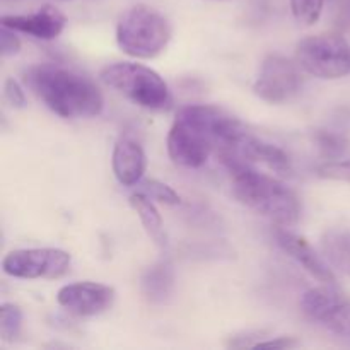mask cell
Masks as SVG:
<instances>
[{
	"instance_id": "obj_20",
	"label": "cell",
	"mask_w": 350,
	"mask_h": 350,
	"mask_svg": "<svg viewBox=\"0 0 350 350\" xmlns=\"http://www.w3.org/2000/svg\"><path fill=\"white\" fill-rule=\"evenodd\" d=\"M325 0H291L293 16L301 26H313L320 21Z\"/></svg>"
},
{
	"instance_id": "obj_23",
	"label": "cell",
	"mask_w": 350,
	"mask_h": 350,
	"mask_svg": "<svg viewBox=\"0 0 350 350\" xmlns=\"http://www.w3.org/2000/svg\"><path fill=\"white\" fill-rule=\"evenodd\" d=\"M265 337H269V332L265 330H253V332H241L228 337L226 347L228 349H256L260 342Z\"/></svg>"
},
{
	"instance_id": "obj_10",
	"label": "cell",
	"mask_w": 350,
	"mask_h": 350,
	"mask_svg": "<svg viewBox=\"0 0 350 350\" xmlns=\"http://www.w3.org/2000/svg\"><path fill=\"white\" fill-rule=\"evenodd\" d=\"M57 303L75 317H98L115 303V289L99 282H74L60 287Z\"/></svg>"
},
{
	"instance_id": "obj_16",
	"label": "cell",
	"mask_w": 350,
	"mask_h": 350,
	"mask_svg": "<svg viewBox=\"0 0 350 350\" xmlns=\"http://www.w3.org/2000/svg\"><path fill=\"white\" fill-rule=\"evenodd\" d=\"M130 205H132L133 211L137 212L139 215L140 222H142L144 229L149 234V238L156 243L157 246L163 248L166 245V234H164V228H163V219H161L159 211L154 205L152 198L147 197L146 193L139 191V193L132 195L130 197Z\"/></svg>"
},
{
	"instance_id": "obj_11",
	"label": "cell",
	"mask_w": 350,
	"mask_h": 350,
	"mask_svg": "<svg viewBox=\"0 0 350 350\" xmlns=\"http://www.w3.org/2000/svg\"><path fill=\"white\" fill-rule=\"evenodd\" d=\"M65 24L67 17L53 5H43L31 14H12L2 17V26L43 41L60 36L62 31L65 29Z\"/></svg>"
},
{
	"instance_id": "obj_2",
	"label": "cell",
	"mask_w": 350,
	"mask_h": 350,
	"mask_svg": "<svg viewBox=\"0 0 350 350\" xmlns=\"http://www.w3.org/2000/svg\"><path fill=\"white\" fill-rule=\"evenodd\" d=\"M24 84L62 118H92L105 106L101 91L91 79L60 64L31 65L24 72Z\"/></svg>"
},
{
	"instance_id": "obj_1",
	"label": "cell",
	"mask_w": 350,
	"mask_h": 350,
	"mask_svg": "<svg viewBox=\"0 0 350 350\" xmlns=\"http://www.w3.org/2000/svg\"><path fill=\"white\" fill-rule=\"evenodd\" d=\"M241 122L212 105H188L176 113L167 133V154L178 166L200 167L212 154L219 159L236 150L245 135Z\"/></svg>"
},
{
	"instance_id": "obj_12",
	"label": "cell",
	"mask_w": 350,
	"mask_h": 350,
	"mask_svg": "<svg viewBox=\"0 0 350 350\" xmlns=\"http://www.w3.org/2000/svg\"><path fill=\"white\" fill-rule=\"evenodd\" d=\"M273 236H275L277 245L282 248V252H286L291 258L296 260L310 275L320 280L321 284H335L334 270L314 252V248L306 239L297 236L296 232L289 231L284 226H279L275 229V232H273Z\"/></svg>"
},
{
	"instance_id": "obj_14",
	"label": "cell",
	"mask_w": 350,
	"mask_h": 350,
	"mask_svg": "<svg viewBox=\"0 0 350 350\" xmlns=\"http://www.w3.org/2000/svg\"><path fill=\"white\" fill-rule=\"evenodd\" d=\"M226 157H238V159L246 161L250 164H265L269 170H272L277 174H282V176L293 173V163H291V157L286 150L262 139H256V137L250 135L248 132L241 137L234 152ZM226 157H222V159H226Z\"/></svg>"
},
{
	"instance_id": "obj_5",
	"label": "cell",
	"mask_w": 350,
	"mask_h": 350,
	"mask_svg": "<svg viewBox=\"0 0 350 350\" xmlns=\"http://www.w3.org/2000/svg\"><path fill=\"white\" fill-rule=\"evenodd\" d=\"M101 81L140 108L163 111L173 105L166 81L142 64L116 62L101 70Z\"/></svg>"
},
{
	"instance_id": "obj_13",
	"label": "cell",
	"mask_w": 350,
	"mask_h": 350,
	"mask_svg": "<svg viewBox=\"0 0 350 350\" xmlns=\"http://www.w3.org/2000/svg\"><path fill=\"white\" fill-rule=\"evenodd\" d=\"M111 166L115 178L123 187L140 183L147 170V157L139 140L130 135H122L113 147Z\"/></svg>"
},
{
	"instance_id": "obj_17",
	"label": "cell",
	"mask_w": 350,
	"mask_h": 350,
	"mask_svg": "<svg viewBox=\"0 0 350 350\" xmlns=\"http://www.w3.org/2000/svg\"><path fill=\"white\" fill-rule=\"evenodd\" d=\"M321 248L332 267L350 277V232L332 229L321 238Z\"/></svg>"
},
{
	"instance_id": "obj_24",
	"label": "cell",
	"mask_w": 350,
	"mask_h": 350,
	"mask_svg": "<svg viewBox=\"0 0 350 350\" xmlns=\"http://www.w3.org/2000/svg\"><path fill=\"white\" fill-rule=\"evenodd\" d=\"M21 51V40L17 36V31L10 29V27L2 26L0 29V53L3 58L14 57Z\"/></svg>"
},
{
	"instance_id": "obj_19",
	"label": "cell",
	"mask_w": 350,
	"mask_h": 350,
	"mask_svg": "<svg viewBox=\"0 0 350 350\" xmlns=\"http://www.w3.org/2000/svg\"><path fill=\"white\" fill-rule=\"evenodd\" d=\"M23 330V310L14 303H3L0 308V337L5 344L17 340Z\"/></svg>"
},
{
	"instance_id": "obj_7",
	"label": "cell",
	"mask_w": 350,
	"mask_h": 350,
	"mask_svg": "<svg viewBox=\"0 0 350 350\" xmlns=\"http://www.w3.org/2000/svg\"><path fill=\"white\" fill-rule=\"evenodd\" d=\"M301 308L308 318L350 345V301L335 289V284L306 291L301 297Z\"/></svg>"
},
{
	"instance_id": "obj_8",
	"label": "cell",
	"mask_w": 350,
	"mask_h": 350,
	"mask_svg": "<svg viewBox=\"0 0 350 350\" xmlns=\"http://www.w3.org/2000/svg\"><path fill=\"white\" fill-rule=\"evenodd\" d=\"M70 253L60 248H24L7 253L2 269L14 279H60L70 269Z\"/></svg>"
},
{
	"instance_id": "obj_21",
	"label": "cell",
	"mask_w": 350,
	"mask_h": 350,
	"mask_svg": "<svg viewBox=\"0 0 350 350\" xmlns=\"http://www.w3.org/2000/svg\"><path fill=\"white\" fill-rule=\"evenodd\" d=\"M142 193L150 197L152 200L159 202L164 205H178L181 202L180 195L170 187V185L163 183L159 180H146L142 183Z\"/></svg>"
},
{
	"instance_id": "obj_15",
	"label": "cell",
	"mask_w": 350,
	"mask_h": 350,
	"mask_svg": "<svg viewBox=\"0 0 350 350\" xmlns=\"http://www.w3.org/2000/svg\"><path fill=\"white\" fill-rule=\"evenodd\" d=\"M140 287L146 299L152 304H163L173 296L174 269L170 262H157L150 265L140 279Z\"/></svg>"
},
{
	"instance_id": "obj_3",
	"label": "cell",
	"mask_w": 350,
	"mask_h": 350,
	"mask_svg": "<svg viewBox=\"0 0 350 350\" xmlns=\"http://www.w3.org/2000/svg\"><path fill=\"white\" fill-rule=\"evenodd\" d=\"M222 163L231 173V193L239 204L277 226L291 228L297 224L301 217L299 198L282 181L260 173L243 159L229 157Z\"/></svg>"
},
{
	"instance_id": "obj_9",
	"label": "cell",
	"mask_w": 350,
	"mask_h": 350,
	"mask_svg": "<svg viewBox=\"0 0 350 350\" xmlns=\"http://www.w3.org/2000/svg\"><path fill=\"white\" fill-rule=\"evenodd\" d=\"M297 67L282 55H269L262 62L253 82V91L260 99L272 105L289 101L301 89V74Z\"/></svg>"
},
{
	"instance_id": "obj_22",
	"label": "cell",
	"mask_w": 350,
	"mask_h": 350,
	"mask_svg": "<svg viewBox=\"0 0 350 350\" xmlns=\"http://www.w3.org/2000/svg\"><path fill=\"white\" fill-rule=\"evenodd\" d=\"M318 176L325 180L350 181V159H334L318 167Z\"/></svg>"
},
{
	"instance_id": "obj_18",
	"label": "cell",
	"mask_w": 350,
	"mask_h": 350,
	"mask_svg": "<svg viewBox=\"0 0 350 350\" xmlns=\"http://www.w3.org/2000/svg\"><path fill=\"white\" fill-rule=\"evenodd\" d=\"M313 139L317 142L318 149L321 150V154L330 161L342 159L347 154L350 146L347 137L342 135V133L332 132V130H317Z\"/></svg>"
},
{
	"instance_id": "obj_25",
	"label": "cell",
	"mask_w": 350,
	"mask_h": 350,
	"mask_svg": "<svg viewBox=\"0 0 350 350\" xmlns=\"http://www.w3.org/2000/svg\"><path fill=\"white\" fill-rule=\"evenodd\" d=\"M3 94L5 99L14 106V108H24L26 106V94H24V89L21 88V84L14 79H7L5 84H3Z\"/></svg>"
},
{
	"instance_id": "obj_4",
	"label": "cell",
	"mask_w": 350,
	"mask_h": 350,
	"mask_svg": "<svg viewBox=\"0 0 350 350\" xmlns=\"http://www.w3.org/2000/svg\"><path fill=\"white\" fill-rule=\"evenodd\" d=\"M170 21L154 7L137 3L122 14L116 24V44L133 58H156L171 40Z\"/></svg>"
},
{
	"instance_id": "obj_26",
	"label": "cell",
	"mask_w": 350,
	"mask_h": 350,
	"mask_svg": "<svg viewBox=\"0 0 350 350\" xmlns=\"http://www.w3.org/2000/svg\"><path fill=\"white\" fill-rule=\"evenodd\" d=\"M269 347V349H296L299 347V340L294 337H275L270 340H262L258 347Z\"/></svg>"
},
{
	"instance_id": "obj_6",
	"label": "cell",
	"mask_w": 350,
	"mask_h": 350,
	"mask_svg": "<svg viewBox=\"0 0 350 350\" xmlns=\"http://www.w3.org/2000/svg\"><path fill=\"white\" fill-rule=\"evenodd\" d=\"M296 62L306 74L334 81L350 74V44L340 34H314L296 46Z\"/></svg>"
}]
</instances>
